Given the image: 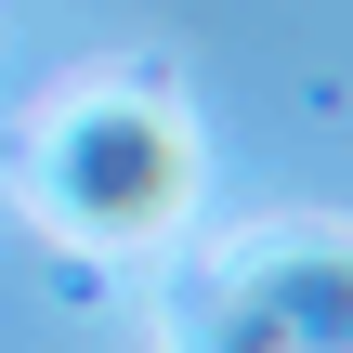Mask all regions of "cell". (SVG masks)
Listing matches in <instances>:
<instances>
[{
	"instance_id": "6da1fadb",
	"label": "cell",
	"mask_w": 353,
	"mask_h": 353,
	"mask_svg": "<svg viewBox=\"0 0 353 353\" xmlns=\"http://www.w3.org/2000/svg\"><path fill=\"white\" fill-rule=\"evenodd\" d=\"M52 196H65L92 236H144V223H170V196H183V144H170V118H157V105H92V118L52 144Z\"/></svg>"
}]
</instances>
